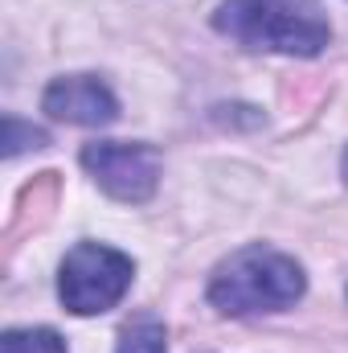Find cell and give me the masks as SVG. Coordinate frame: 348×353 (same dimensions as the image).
I'll list each match as a JSON object with an SVG mask.
<instances>
[{"mask_svg": "<svg viewBox=\"0 0 348 353\" xmlns=\"http://www.w3.org/2000/svg\"><path fill=\"white\" fill-rule=\"evenodd\" d=\"M213 29L242 50L287 58H316L332 37L320 0H221L213 12Z\"/></svg>", "mask_w": 348, "mask_h": 353, "instance_id": "cell-1", "label": "cell"}, {"mask_svg": "<svg viewBox=\"0 0 348 353\" xmlns=\"http://www.w3.org/2000/svg\"><path fill=\"white\" fill-rule=\"evenodd\" d=\"M307 275L291 255L274 247H242L221 259L209 279V304L226 316H254V312H283L303 300Z\"/></svg>", "mask_w": 348, "mask_h": 353, "instance_id": "cell-2", "label": "cell"}, {"mask_svg": "<svg viewBox=\"0 0 348 353\" xmlns=\"http://www.w3.org/2000/svg\"><path fill=\"white\" fill-rule=\"evenodd\" d=\"M135 263L102 243H78L66 259H62V275H58V296L66 304V312L74 316H98L111 312L127 288H131Z\"/></svg>", "mask_w": 348, "mask_h": 353, "instance_id": "cell-3", "label": "cell"}, {"mask_svg": "<svg viewBox=\"0 0 348 353\" xmlns=\"http://www.w3.org/2000/svg\"><path fill=\"white\" fill-rule=\"evenodd\" d=\"M87 169L115 201L140 205L160 185V152L152 144H127V140H94L83 148Z\"/></svg>", "mask_w": 348, "mask_h": 353, "instance_id": "cell-4", "label": "cell"}, {"mask_svg": "<svg viewBox=\"0 0 348 353\" xmlns=\"http://www.w3.org/2000/svg\"><path fill=\"white\" fill-rule=\"evenodd\" d=\"M41 107L50 119H62V123H78V128H107L119 119V99L111 94V87L94 74H66V79H54L45 94H41Z\"/></svg>", "mask_w": 348, "mask_h": 353, "instance_id": "cell-5", "label": "cell"}, {"mask_svg": "<svg viewBox=\"0 0 348 353\" xmlns=\"http://www.w3.org/2000/svg\"><path fill=\"white\" fill-rule=\"evenodd\" d=\"M115 353H168V333H164V325L152 321V316L131 321V325L119 333Z\"/></svg>", "mask_w": 348, "mask_h": 353, "instance_id": "cell-6", "label": "cell"}, {"mask_svg": "<svg viewBox=\"0 0 348 353\" xmlns=\"http://www.w3.org/2000/svg\"><path fill=\"white\" fill-rule=\"evenodd\" d=\"M0 353H66V341L54 329H8L0 337Z\"/></svg>", "mask_w": 348, "mask_h": 353, "instance_id": "cell-7", "label": "cell"}, {"mask_svg": "<svg viewBox=\"0 0 348 353\" xmlns=\"http://www.w3.org/2000/svg\"><path fill=\"white\" fill-rule=\"evenodd\" d=\"M0 144H4V157L12 161V157H21L25 148H45V144H50V136H45L41 128H33V123H25V119L8 115V119H4V136H0Z\"/></svg>", "mask_w": 348, "mask_h": 353, "instance_id": "cell-8", "label": "cell"}, {"mask_svg": "<svg viewBox=\"0 0 348 353\" xmlns=\"http://www.w3.org/2000/svg\"><path fill=\"white\" fill-rule=\"evenodd\" d=\"M340 173H345V181H348V152H345V165H340Z\"/></svg>", "mask_w": 348, "mask_h": 353, "instance_id": "cell-9", "label": "cell"}]
</instances>
